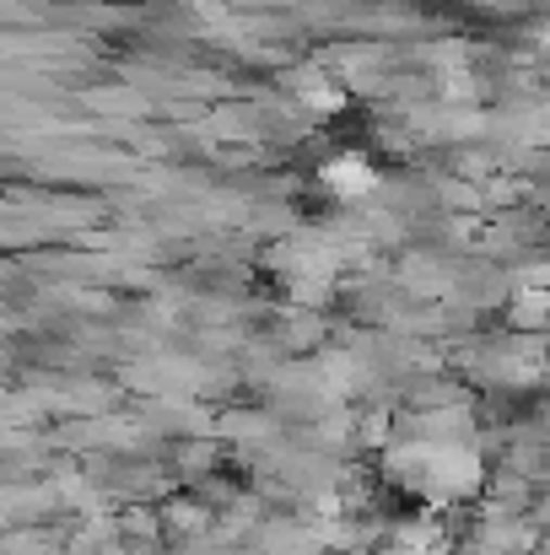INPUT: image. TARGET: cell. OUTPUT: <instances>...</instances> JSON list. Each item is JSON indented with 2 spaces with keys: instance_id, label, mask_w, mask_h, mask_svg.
I'll return each instance as SVG.
<instances>
[{
  "instance_id": "cell-1",
  "label": "cell",
  "mask_w": 550,
  "mask_h": 555,
  "mask_svg": "<svg viewBox=\"0 0 550 555\" xmlns=\"http://www.w3.org/2000/svg\"><path fill=\"white\" fill-rule=\"evenodd\" d=\"M550 324V292H519L513 297V330H546Z\"/></svg>"
}]
</instances>
